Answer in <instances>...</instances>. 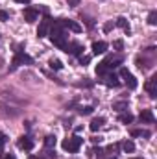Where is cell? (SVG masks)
Returning a JSON list of instances; mask_svg holds the SVG:
<instances>
[{
    "label": "cell",
    "instance_id": "6da1fadb",
    "mask_svg": "<svg viewBox=\"0 0 157 159\" xmlns=\"http://www.w3.org/2000/svg\"><path fill=\"white\" fill-rule=\"evenodd\" d=\"M48 35H50V41H52L54 46H57L63 52L67 50V46H69V43H67V32H65V28L61 24V19H52V26H50Z\"/></svg>",
    "mask_w": 157,
    "mask_h": 159
},
{
    "label": "cell",
    "instance_id": "7a4b0ae2",
    "mask_svg": "<svg viewBox=\"0 0 157 159\" xmlns=\"http://www.w3.org/2000/svg\"><path fill=\"white\" fill-rule=\"evenodd\" d=\"M122 61H124V56H122V54L107 56L104 61H100V63H98V67H96V74H98V76H104L105 72H113V69L118 67Z\"/></svg>",
    "mask_w": 157,
    "mask_h": 159
},
{
    "label": "cell",
    "instance_id": "3957f363",
    "mask_svg": "<svg viewBox=\"0 0 157 159\" xmlns=\"http://www.w3.org/2000/svg\"><path fill=\"white\" fill-rule=\"evenodd\" d=\"M34 65V59L24 52V44H19L17 46V50H15V57H13V61H11V67H9V72H13L17 67H20V65Z\"/></svg>",
    "mask_w": 157,
    "mask_h": 159
},
{
    "label": "cell",
    "instance_id": "277c9868",
    "mask_svg": "<svg viewBox=\"0 0 157 159\" xmlns=\"http://www.w3.org/2000/svg\"><path fill=\"white\" fill-rule=\"evenodd\" d=\"M50 26H52V17H50L48 13H44V17L41 19V22H39V28H37V37H39V39L48 37Z\"/></svg>",
    "mask_w": 157,
    "mask_h": 159
},
{
    "label": "cell",
    "instance_id": "5b68a950",
    "mask_svg": "<svg viewBox=\"0 0 157 159\" xmlns=\"http://www.w3.org/2000/svg\"><path fill=\"white\" fill-rule=\"evenodd\" d=\"M81 144H83V139H81L79 135H74V137H70V139L63 141V148H65L67 152H70V154H76Z\"/></svg>",
    "mask_w": 157,
    "mask_h": 159
},
{
    "label": "cell",
    "instance_id": "8992f818",
    "mask_svg": "<svg viewBox=\"0 0 157 159\" xmlns=\"http://www.w3.org/2000/svg\"><path fill=\"white\" fill-rule=\"evenodd\" d=\"M120 76H122V80L126 81L128 89H131V91H133V89H137V85H139V83H137V78H135V76H133L126 67H120Z\"/></svg>",
    "mask_w": 157,
    "mask_h": 159
},
{
    "label": "cell",
    "instance_id": "52a82bcc",
    "mask_svg": "<svg viewBox=\"0 0 157 159\" xmlns=\"http://www.w3.org/2000/svg\"><path fill=\"white\" fill-rule=\"evenodd\" d=\"M22 17H24V20H26V22H35V20L39 19V9H37V7H34V6H28V7H24Z\"/></svg>",
    "mask_w": 157,
    "mask_h": 159
},
{
    "label": "cell",
    "instance_id": "ba28073f",
    "mask_svg": "<svg viewBox=\"0 0 157 159\" xmlns=\"http://www.w3.org/2000/svg\"><path fill=\"white\" fill-rule=\"evenodd\" d=\"M144 89H146V93H148L150 98H157V74H154L152 78L146 81Z\"/></svg>",
    "mask_w": 157,
    "mask_h": 159
},
{
    "label": "cell",
    "instance_id": "9c48e42d",
    "mask_svg": "<svg viewBox=\"0 0 157 159\" xmlns=\"http://www.w3.org/2000/svg\"><path fill=\"white\" fill-rule=\"evenodd\" d=\"M17 146H19L20 150H26V152H30V150H34V139H32L30 135H22V137H19V141H17Z\"/></svg>",
    "mask_w": 157,
    "mask_h": 159
},
{
    "label": "cell",
    "instance_id": "30bf717a",
    "mask_svg": "<svg viewBox=\"0 0 157 159\" xmlns=\"http://www.w3.org/2000/svg\"><path fill=\"white\" fill-rule=\"evenodd\" d=\"M100 81L102 83H105V85H109V87H118L120 85V81H118V76L115 72H105L104 76H100Z\"/></svg>",
    "mask_w": 157,
    "mask_h": 159
},
{
    "label": "cell",
    "instance_id": "8fae6325",
    "mask_svg": "<svg viewBox=\"0 0 157 159\" xmlns=\"http://www.w3.org/2000/svg\"><path fill=\"white\" fill-rule=\"evenodd\" d=\"M61 24H63L65 30H70L74 34H79L81 32V26H79L76 20H72V19H61Z\"/></svg>",
    "mask_w": 157,
    "mask_h": 159
},
{
    "label": "cell",
    "instance_id": "7c38bea8",
    "mask_svg": "<svg viewBox=\"0 0 157 159\" xmlns=\"http://www.w3.org/2000/svg\"><path fill=\"white\" fill-rule=\"evenodd\" d=\"M139 120H141L142 124H154V122H155L154 111H152V109H142L141 115H139Z\"/></svg>",
    "mask_w": 157,
    "mask_h": 159
},
{
    "label": "cell",
    "instance_id": "4fadbf2b",
    "mask_svg": "<svg viewBox=\"0 0 157 159\" xmlns=\"http://www.w3.org/2000/svg\"><path fill=\"white\" fill-rule=\"evenodd\" d=\"M107 48H109V44L105 43V41H94L92 43V54H105L107 52Z\"/></svg>",
    "mask_w": 157,
    "mask_h": 159
},
{
    "label": "cell",
    "instance_id": "5bb4252c",
    "mask_svg": "<svg viewBox=\"0 0 157 159\" xmlns=\"http://www.w3.org/2000/svg\"><path fill=\"white\" fill-rule=\"evenodd\" d=\"M67 54H70V56H76L79 57L81 56V52H83V46L79 44V43H69V46H67V50H65Z\"/></svg>",
    "mask_w": 157,
    "mask_h": 159
},
{
    "label": "cell",
    "instance_id": "9a60e30c",
    "mask_svg": "<svg viewBox=\"0 0 157 159\" xmlns=\"http://www.w3.org/2000/svg\"><path fill=\"white\" fill-rule=\"evenodd\" d=\"M115 26H118V28H122L128 35L131 34V30H129V22H128V19L126 17H118L117 20H115Z\"/></svg>",
    "mask_w": 157,
    "mask_h": 159
},
{
    "label": "cell",
    "instance_id": "2e32d148",
    "mask_svg": "<svg viewBox=\"0 0 157 159\" xmlns=\"http://www.w3.org/2000/svg\"><path fill=\"white\" fill-rule=\"evenodd\" d=\"M135 63H137V67L141 69V70H146V69H150L155 61H146L142 56H137V59H135Z\"/></svg>",
    "mask_w": 157,
    "mask_h": 159
},
{
    "label": "cell",
    "instance_id": "e0dca14e",
    "mask_svg": "<svg viewBox=\"0 0 157 159\" xmlns=\"http://www.w3.org/2000/svg\"><path fill=\"white\" fill-rule=\"evenodd\" d=\"M104 122H105V119L104 117H98V119H92L91 120V124H89V128H91V131H98L102 126H104Z\"/></svg>",
    "mask_w": 157,
    "mask_h": 159
},
{
    "label": "cell",
    "instance_id": "ac0fdd59",
    "mask_svg": "<svg viewBox=\"0 0 157 159\" xmlns=\"http://www.w3.org/2000/svg\"><path fill=\"white\" fill-rule=\"evenodd\" d=\"M56 143H57L56 135H46V137H44V150H52V148H56Z\"/></svg>",
    "mask_w": 157,
    "mask_h": 159
},
{
    "label": "cell",
    "instance_id": "d6986e66",
    "mask_svg": "<svg viewBox=\"0 0 157 159\" xmlns=\"http://www.w3.org/2000/svg\"><path fill=\"white\" fill-rule=\"evenodd\" d=\"M129 135L131 137H144V139H148V137H152V131H148V129H131Z\"/></svg>",
    "mask_w": 157,
    "mask_h": 159
},
{
    "label": "cell",
    "instance_id": "ffe728a7",
    "mask_svg": "<svg viewBox=\"0 0 157 159\" xmlns=\"http://www.w3.org/2000/svg\"><path fill=\"white\" fill-rule=\"evenodd\" d=\"M118 120L122 122V124H131L133 120H135V117L129 113V111H124V113H120V117H118Z\"/></svg>",
    "mask_w": 157,
    "mask_h": 159
},
{
    "label": "cell",
    "instance_id": "44dd1931",
    "mask_svg": "<svg viewBox=\"0 0 157 159\" xmlns=\"http://www.w3.org/2000/svg\"><path fill=\"white\" fill-rule=\"evenodd\" d=\"M122 150H124L126 154H131V152H135V143H133V141H129V139H126V141L122 143Z\"/></svg>",
    "mask_w": 157,
    "mask_h": 159
},
{
    "label": "cell",
    "instance_id": "7402d4cb",
    "mask_svg": "<svg viewBox=\"0 0 157 159\" xmlns=\"http://www.w3.org/2000/svg\"><path fill=\"white\" fill-rule=\"evenodd\" d=\"M113 109L118 111V113H124V111H128V109H129V106H128V102H124V100H122V102H115V104H113Z\"/></svg>",
    "mask_w": 157,
    "mask_h": 159
},
{
    "label": "cell",
    "instance_id": "603a6c76",
    "mask_svg": "<svg viewBox=\"0 0 157 159\" xmlns=\"http://www.w3.org/2000/svg\"><path fill=\"white\" fill-rule=\"evenodd\" d=\"M48 65H50V69H52V70H61V69H63V63H61L59 59H54V57L50 59V63H48Z\"/></svg>",
    "mask_w": 157,
    "mask_h": 159
},
{
    "label": "cell",
    "instance_id": "cb8c5ba5",
    "mask_svg": "<svg viewBox=\"0 0 157 159\" xmlns=\"http://www.w3.org/2000/svg\"><path fill=\"white\" fill-rule=\"evenodd\" d=\"M79 19H81V20H85V24H87V28H89V30H92V28H94V20H92L91 17H87V15L79 13Z\"/></svg>",
    "mask_w": 157,
    "mask_h": 159
},
{
    "label": "cell",
    "instance_id": "d4e9b609",
    "mask_svg": "<svg viewBox=\"0 0 157 159\" xmlns=\"http://www.w3.org/2000/svg\"><path fill=\"white\" fill-rule=\"evenodd\" d=\"M94 111V107L92 106H85V107H78V113L79 115H91Z\"/></svg>",
    "mask_w": 157,
    "mask_h": 159
},
{
    "label": "cell",
    "instance_id": "484cf974",
    "mask_svg": "<svg viewBox=\"0 0 157 159\" xmlns=\"http://www.w3.org/2000/svg\"><path fill=\"white\" fill-rule=\"evenodd\" d=\"M148 24H152V26H155L157 24V11H150V15H148Z\"/></svg>",
    "mask_w": 157,
    "mask_h": 159
},
{
    "label": "cell",
    "instance_id": "4316f807",
    "mask_svg": "<svg viewBox=\"0 0 157 159\" xmlns=\"http://www.w3.org/2000/svg\"><path fill=\"white\" fill-rule=\"evenodd\" d=\"M6 143H7V137H6V133H0V156L4 154V146H6Z\"/></svg>",
    "mask_w": 157,
    "mask_h": 159
},
{
    "label": "cell",
    "instance_id": "83f0119b",
    "mask_svg": "<svg viewBox=\"0 0 157 159\" xmlns=\"http://www.w3.org/2000/svg\"><path fill=\"white\" fill-rule=\"evenodd\" d=\"M113 28H115V22H113V20H107V22L104 24V32H105V34H109Z\"/></svg>",
    "mask_w": 157,
    "mask_h": 159
},
{
    "label": "cell",
    "instance_id": "f1b7e54d",
    "mask_svg": "<svg viewBox=\"0 0 157 159\" xmlns=\"http://www.w3.org/2000/svg\"><path fill=\"white\" fill-rule=\"evenodd\" d=\"M113 48L120 52V50L124 48V41H122V39H117V41H113Z\"/></svg>",
    "mask_w": 157,
    "mask_h": 159
},
{
    "label": "cell",
    "instance_id": "f546056e",
    "mask_svg": "<svg viewBox=\"0 0 157 159\" xmlns=\"http://www.w3.org/2000/svg\"><path fill=\"white\" fill-rule=\"evenodd\" d=\"M104 152H107V154H111V156H113L115 152H118V144H109V146H107Z\"/></svg>",
    "mask_w": 157,
    "mask_h": 159
},
{
    "label": "cell",
    "instance_id": "4dcf8cb0",
    "mask_svg": "<svg viewBox=\"0 0 157 159\" xmlns=\"http://www.w3.org/2000/svg\"><path fill=\"white\" fill-rule=\"evenodd\" d=\"M92 154H96V156H94L96 159H104V154H105V152H104L102 148H94V150H92Z\"/></svg>",
    "mask_w": 157,
    "mask_h": 159
},
{
    "label": "cell",
    "instance_id": "1f68e13d",
    "mask_svg": "<svg viewBox=\"0 0 157 159\" xmlns=\"http://www.w3.org/2000/svg\"><path fill=\"white\" fill-rule=\"evenodd\" d=\"M89 61H91V56H79V65H83V67H85Z\"/></svg>",
    "mask_w": 157,
    "mask_h": 159
},
{
    "label": "cell",
    "instance_id": "d6a6232c",
    "mask_svg": "<svg viewBox=\"0 0 157 159\" xmlns=\"http://www.w3.org/2000/svg\"><path fill=\"white\" fill-rule=\"evenodd\" d=\"M0 20H2V22L9 20V13H7V11H4V9H0Z\"/></svg>",
    "mask_w": 157,
    "mask_h": 159
},
{
    "label": "cell",
    "instance_id": "836d02e7",
    "mask_svg": "<svg viewBox=\"0 0 157 159\" xmlns=\"http://www.w3.org/2000/svg\"><path fill=\"white\" fill-rule=\"evenodd\" d=\"M76 85H78V87H92V85H94V81H78Z\"/></svg>",
    "mask_w": 157,
    "mask_h": 159
},
{
    "label": "cell",
    "instance_id": "e575fe53",
    "mask_svg": "<svg viewBox=\"0 0 157 159\" xmlns=\"http://www.w3.org/2000/svg\"><path fill=\"white\" fill-rule=\"evenodd\" d=\"M67 4H69V7H76V6H79V0H67Z\"/></svg>",
    "mask_w": 157,
    "mask_h": 159
},
{
    "label": "cell",
    "instance_id": "d590c367",
    "mask_svg": "<svg viewBox=\"0 0 157 159\" xmlns=\"http://www.w3.org/2000/svg\"><path fill=\"white\" fill-rule=\"evenodd\" d=\"M91 141H92V143H94V144H100V143H102V137H100V135H98V137H92V139H91Z\"/></svg>",
    "mask_w": 157,
    "mask_h": 159
},
{
    "label": "cell",
    "instance_id": "8d00e7d4",
    "mask_svg": "<svg viewBox=\"0 0 157 159\" xmlns=\"http://www.w3.org/2000/svg\"><path fill=\"white\" fill-rule=\"evenodd\" d=\"M30 159H48L44 154H39V156H30Z\"/></svg>",
    "mask_w": 157,
    "mask_h": 159
},
{
    "label": "cell",
    "instance_id": "74e56055",
    "mask_svg": "<svg viewBox=\"0 0 157 159\" xmlns=\"http://www.w3.org/2000/svg\"><path fill=\"white\" fill-rule=\"evenodd\" d=\"M2 159H15L13 154H2Z\"/></svg>",
    "mask_w": 157,
    "mask_h": 159
},
{
    "label": "cell",
    "instance_id": "f35d334b",
    "mask_svg": "<svg viewBox=\"0 0 157 159\" xmlns=\"http://www.w3.org/2000/svg\"><path fill=\"white\" fill-rule=\"evenodd\" d=\"M15 2H19V4H30L32 0H15Z\"/></svg>",
    "mask_w": 157,
    "mask_h": 159
},
{
    "label": "cell",
    "instance_id": "ab89813d",
    "mask_svg": "<svg viewBox=\"0 0 157 159\" xmlns=\"http://www.w3.org/2000/svg\"><path fill=\"white\" fill-rule=\"evenodd\" d=\"M105 159H118L117 156H109V157H105Z\"/></svg>",
    "mask_w": 157,
    "mask_h": 159
},
{
    "label": "cell",
    "instance_id": "60d3db41",
    "mask_svg": "<svg viewBox=\"0 0 157 159\" xmlns=\"http://www.w3.org/2000/svg\"><path fill=\"white\" fill-rule=\"evenodd\" d=\"M129 159H142V157H129Z\"/></svg>",
    "mask_w": 157,
    "mask_h": 159
}]
</instances>
